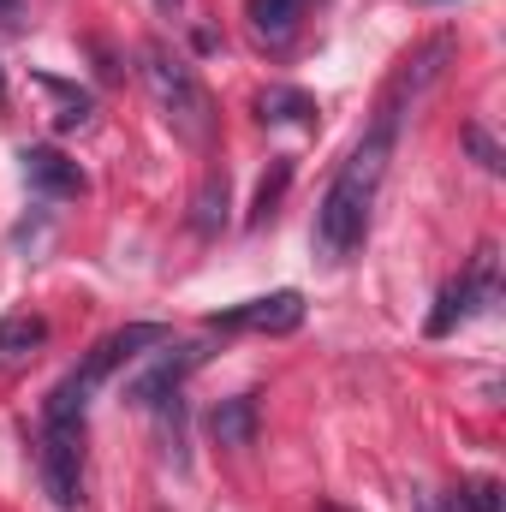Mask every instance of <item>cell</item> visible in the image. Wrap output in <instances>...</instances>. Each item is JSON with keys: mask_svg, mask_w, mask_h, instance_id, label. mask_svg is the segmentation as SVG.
<instances>
[{"mask_svg": "<svg viewBox=\"0 0 506 512\" xmlns=\"http://www.w3.org/2000/svg\"><path fill=\"white\" fill-rule=\"evenodd\" d=\"M387 155H393V120L381 114L376 131L346 155V167L334 173L322 209H316V251L322 262H346V256L364 245L370 233V203H376V185L387 173Z\"/></svg>", "mask_w": 506, "mask_h": 512, "instance_id": "obj_1", "label": "cell"}, {"mask_svg": "<svg viewBox=\"0 0 506 512\" xmlns=\"http://www.w3.org/2000/svg\"><path fill=\"white\" fill-rule=\"evenodd\" d=\"M0 108H6V66H0Z\"/></svg>", "mask_w": 506, "mask_h": 512, "instance_id": "obj_20", "label": "cell"}, {"mask_svg": "<svg viewBox=\"0 0 506 512\" xmlns=\"http://www.w3.org/2000/svg\"><path fill=\"white\" fill-rule=\"evenodd\" d=\"M286 179H292V167L280 161V167H274V179H262V191H256V215H268V209H274V197L286 191Z\"/></svg>", "mask_w": 506, "mask_h": 512, "instance_id": "obj_17", "label": "cell"}, {"mask_svg": "<svg viewBox=\"0 0 506 512\" xmlns=\"http://www.w3.org/2000/svg\"><path fill=\"white\" fill-rule=\"evenodd\" d=\"M0 12H18V0H0Z\"/></svg>", "mask_w": 506, "mask_h": 512, "instance_id": "obj_22", "label": "cell"}, {"mask_svg": "<svg viewBox=\"0 0 506 512\" xmlns=\"http://www.w3.org/2000/svg\"><path fill=\"white\" fill-rule=\"evenodd\" d=\"M143 84L161 108L167 131L191 149H215V131H221V114H215V96L203 90V78L167 48V42H149L143 48Z\"/></svg>", "mask_w": 506, "mask_h": 512, "instance_id": "obj_2", "label": "cell"}, {"mask_svg": "<svg viewBox=\"0 0 506 512\" xmlns=\"http://www.w3.org/2000/svg\"><path fill=\"white\" fill-rule=\"evenodd\" d=\"M42 90L60 102V114H54L60 131H84V126H90V114H96V108H90V96H84V90H72V84H60V78H42Z\"/></svg>", "mask_w": 506, "mask_h": 512, "instance_id": "obj_15", "label": "cell"}, {"mask_svg": "<svg viewBox=\"0 0 506 512\" xmlns=\"http://www.w3.org/2000/svg\"><path fill=\"white\" fill-rule=\"evenodd\" d=\"M304 322V292H268V298H251L239 310H221L209 316V328H227V334H292Z\"/></svg>", "mask_w": 506, "mask_h": 512, "instance_id": "obj_6", "label": "cell"}, {"mask_svg": "<svg viewBox=\"0 0 506 512\" xmlns=\"http://www.w3.org/2000/svg\"><path fill=\"white\" fill-rule=\"evenodd\" d=\"M316 512H346V507H334V501H322V507H316Z\"/></svg>", "mask_w": 506, "mask_h": 512, "instance_id": "obj_21", "label": "cell"}, {"mask_svg": "<svg viewBox=\"0 0 506 512\" xmlns=\"http://www.w3.org/2000/svg\"><path fill=\"white\" fill-rule=\"evenodd\" d=\"M483 304H495V245H483L477 262H471V274H459L447 292H441V304H435V316H429V334L441 340V334H453L471 310H483Z\"/></svg>", "mask_w": 506, "mask_h": 512, "instance_id": "obj_5", "label": "cell"}, {"mask_svg": "<svg viewBox=\"0 0 506 512\" xmlns=\"http://www.w3.org/2000/svg\"><path fill=\"white\" fill-rule=\"evenodd\" d=\"M465 143H471V149H477V161H483V167H489V173H495V167H501V149H495V143H489V137H483V131H477V126L465 131Z\"/></svg>", "mask_w": 506, "mask_h": 512, "instance_id": "obj_18", "label": "cell"}, {"mask_svg": "<svg viewBox=\"0 0 506 512\" xmlns=\"http://www.w3.org/2000/svg\"><path fill=\"white\" fill-rule=\"evenodd\" d=\"M447 54H453V42H447V36L423 42V48H417V54H411V60H405L399 72H393V84H387V102H381V114H387V120H399V102H405V96H417L423 84H435V78H441V60H447Z\"/></svg>", "mask_w": 506, "mask_h": 512, "instance_id": "obj_8", "label": "cell"}, {"mask_svg": "<svg viewBox=\"0 0 506 512\" xmlns=\"http://www.w3.org/2000/svg\"><path fill=\"white\" fill-rule=\"evenodd\" d=\"M155 6H161V12H179V0H155Z\"/></svg>", "mask_w": 506, "mask_h": 512, "instance_id": "obj_19", "label": "cell"}, {"mask_svg": "<svg viewBox=\"0 0 506 512\" xmlns=\"http://www.w3.org/2000/svg\"><path fill=\"white\" fill-rule=\"evenodd\" d=\"M191 221H197V233H221L227 227V173H209L203 179V191L191 203Z\"/></svg>", "mask_w": 506, "mask_h": 512, "instance_id": "obj_13", "label": "cell"}, {"mask_svg": "<svg viewBox=\"0 0 506 512\" xmlns=\"http://www.w3.org/2000/svg\"><path fill=\"white\" fill-rule=\"evenodd\" d=\"M18 161H24V179H30V191H42V197H78V191H84V173H78V161H66L60 149H24Z\"/></svg>", "mask_w": 506, "mask_h": 512, "instance_id": "obj_9", "label": "cell"}, {"mask_svg": "<svg viewBox=\"0 0 506 512\" xmlns=\"http://www.w3.org/2000/svg\"><path fill=\"white\" fill-rule=\"evenodd\" d=\"M197 364H203V346H179V352H173V340H167V352H155V358L126 382V399L131 405H167V399H179V382H185Z\"/></svg>", "mask_w": 506, "mask_h": 512, "instance_id": "obj_7", "label": "cell"}, {"mask_svg": "<svg viewBox=\"0 0 506 512\" xmlns=\"http://www.w3.org/2000/svg\"><path fill=\"white\" fill-rule=\"evenodd\" d=\"M471 512H501V489L489 483V477H477V483H465V495H459Z\"/></svg>", "mask_w": 506, "mask_h": 512, "instance_id": "obj_16", "label": "cell"}, {"mask_svg": "<svg viewBox=\"0 0 506 512\" xmlns=\"http://www.w3.org/2000/svg\"><path fill=\"white\" fill-rule=\"evenodd\" d=\"M42 340H48V322L42 316H6L0 322V370H18Z\"/></svg>", "mask_w": 506, "mask_h": 512, "instance_id": "obj_10", "label": "cell"}, {"mask_svg": "<svg viewBox=\"0 0 506 512\" xmlns=\"http://www.w3.org/2000/svg\"><path fill=\"white\" fill-rule=\"evenodd\" d=\"M173 334L161 328V322H131V328H120V334H108V340H96V352L84 358V370H72V382L84 387V393H96V387L108 382L120 364H131V358H143L149 346H167Z\"/></svg>", "mask_w": 506, "mask_h": 512, "instance_id": "obj_4", "label": "cell"}, {"mask_svg": "<svg viewBox=\"0 0 506 512\" xmlns=\"http://www.w3.org/2000/svg\"><path fill=\"white\" fill-rule=\"evenodd\" d=\"M256 429V405L251 399H221L215 411H209V435L221 441V447H245Z\"/></svg>", "mask_w": 506, "mask_h": 512, "instance_id": "obj_11", "label": "cell"}, {"mask_svg": "<svg viewBox=\"0 0 506 512\" xmlns=\"http://www.w3.org/2000/svg\"><path fill=\"white\" fill-rule=\"evenodd\" d=\"M298 12H304V0H251V30L268 36V42H286Z\"/></svg>", "mask_w": 506, "mask_h": 512, "instance_id": "obj_12", "label": "cell"}, {"mask_svg": "<svg viewBox=\"0 0 506 512\" xmlns=\"http://www.w3.org/2000/svg\"><path fill=\"white\" fill-rule=\"evenodd\" d=\"M262 120H298V126H310L316 120V102L304 96V90H286V84H274V90H262Z\"/></svg>", "mask_w": 506, "mask_h": 512, "instance_id": "obj_14", "label": "cell"}, {"mask_svg": "<svg viewBox=\"0 0 506 512\" xmlns=\"http://www.w3.org/2000/svg\"><path fill=\"white\" fill-rule=\"evenodd\" d=\"M42 489L60 512L84 501V423H42Z\"/></svg>", "mask_w": 506, "mask_h": 512, "instance_id": "obj_3", "label": "cell"}]
</instances>
